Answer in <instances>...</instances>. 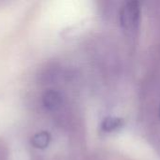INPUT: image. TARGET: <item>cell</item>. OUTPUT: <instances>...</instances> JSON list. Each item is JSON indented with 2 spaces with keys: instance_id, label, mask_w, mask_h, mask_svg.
I'll use <instances>...</instances> for the list:
<instances>
[{
  "instance_id": "6da1fadb",
  "label": "cell",
  "mask_w": 160,
  "mask_h": 160,
  "mask_svg": "<svg viewBox=\"0 0 160 160\" xmlns=\"http://www.w3.org/2000/svg\"><path fill=\"white\" fill-rule=\"evenodd\" d=\"M141 7L137 1L127 2L121 9L120 22L123 29L129 35L134 34L140 24Z\"/></svg>"
},
{
  "instance_id": "7a4b0ae2",
  "label": "cell",
  "mask_w": 160,
  "mask_h": 160,
  "mask_svg": "<svg viewBox=\"0 0 160 160\" xmlns=\"http://www.w3.org/2000/svg\"><path fill=\"white\" fill-rule=\"evenodd\" d=\"M42 104L49 111L57 110L61 104V96L58 91L47 90L42 95Z\"/></svg>"
},
{
  "instance_id": "3957f363",
  "label": "cell",
  "mask_w": 160,
  "mask_h": 160,
  "mask_svg": "<svg viewBox=\"0 0 160 160\" xmlns=\"http://www.w3.org/2000/svg\"><path fill=\"white\" fill-rule=\"evenodd\" d=\"M51 142V136L46 131H41L35 134L31 139V144L37 149L46 148Z\"/></svg>"
},
{
  "instance_id": "277c9868",
  "label": "cell",
  "mask_w": 160,
  "mask_h": 160,
  "mask_svg": "<svg viewBox=\"0 0 160 160\" xmlns=\"http://www.w3.org/2000/svg\"><path fill=\"white\" fill-rule=\"evenodd\" d=\"M124 125V121L118 117H107L101 124V129L105 132H111L121 128Z\"/></svg>"
},
{
  "instance_id": "5b68a950",
  "label": "cell",
  "mask_w": 160,
  "mask_h": 160,
  "mask_svg": "<svg viewBox=\"0 0 160 160\" xmlns=\"http://www.w3.org/2000/svg\"><path fill=\"white\" fill-rule=\"evenodd\" d=\"M8 159V155H7V150L5 148V145L3 142H0V160Z\"/></svg>"
},
{
  "instance_id": "8992f818",
  "label": "cell",
  "mask_w": 160,
  "mask_h": 160,
  "mask_svg": "<svg viewBox=\"0 0 160 160\" xmlns=\"http://www.w3.org/2000/svg\"><path fill=\"white\" fill-rule=\"evenodd\" d=\"M159 117H160V107H159Z\"/></svg>"
}]
</instances>
